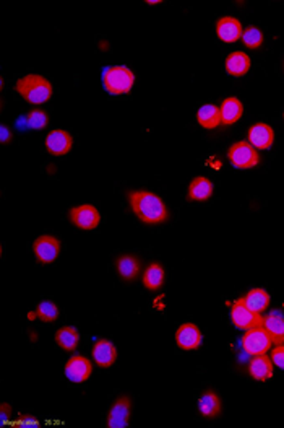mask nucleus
<instances>
[{
  "instance_id": "f257e3e1",
  "label": "nucleus",
  "mask_w": 284,
  "mask_h": 428,
  "mask_svg": "<svg viewBox=\"0 0 284 428\" xmlns=\"http://www.w3.org/2000/svg\"><path fill=\"white\" fill-rule=\"evenodd\" d=\"M127 201H129L132 214L143 225L156 226L169 220L171 212L168 205L163 201V197H159L149 189H132L127 192Z\"/></svg>"
},
{
  "instance_id": "f03ea898",
  "label": "nucleus",
  "mask_w": 284,
  "mask_h": 428,
  "mask_svg": "<svg viewBox=\"0 0 284 428\" xmlns=\"http://www.w3.org/2000/svg\"><path fill=\"white\" fill-rule=\"evenodd\" d=\"M15 92L33 106L51 101L54 97L52 82L41 74H26L15 83Z\"/></svg>"
},
{
  "instance_id": "7ed1b4c3",
  "label": "nucleus",
  "mask_w": 284,
  "mask_h": 428,
  "mask_svg": "<svg viewBox=\"0 0 284 428\" xmlns=\"http://www.w3.org/2000/svg\"><path fill=\"white\" fill-rule=\"evenodd\" d=\"M103 88L106 93L113 97H124L129 94L135 87V74L127 65H109L103 72Z\"/></svg>"
},
{
  "instance_id": "20e7f679",
  "label": "nucleus",
  "mask_w": 284,
  "mask_h": 428,
  "mask_svg": "<svg viewBox=\"0 0 284 428\" xmlns=\"http://www.w3.org/2000/svg\"><path fill=\"white\" fill-rule=\"evenodd\" d=\"M227 160L236 170H252L260 165V153L249 141H237L227 148Z\"/></svg>"
},
{
  "instance_id": "39448f33",
  "label": "nucleus",
  "mask_w": 284,
  "mask_h": 428,
  "mask_svg": "<svg viewBox=\"0 0 284 428\" xmlns=\"http://www.w3.org/2000/svg\"><path fill=\"white\" fill-rule=\"evenodd\" d=\"M70 224L81 231H93L101 224V212L90 202L78 204L69 212Z\"/></svg>"
},
{
  "instance_id": "423d86ee",
  "label": "nucleus",
  "mask_w": 284,
  "mask_h": 428,
  "mask_svg": "<svg viewBox=\"0 0 284 428\" xmlns=\"http://www.w3.org/2000/svg\"><path fill=\"white\" fill-rule=\"evenodd\" d=\"M229 318L234 327H237L239 331L246 332L249 329H254V327L261 326V321H263V314L255 313L254 309H250L247 307L246 300L244 297L234 300V303L231 304V311H229Z\"/></svg>"
},
{
  "instance_id": "0eeeda50",
  "label": "nucleus",
  "mask_w": 284,
  "mask_h": 428,
  "mask_svg": "<svg viewBox=\"0 0 284 428\" xmlns=\"http://www.w3.org/2000/svg\"><path fill=\"white\" fill-rule=\"evenodd\" d=\"M60 251H62V243L54 235H39L33 241V254L38 263L44 265L54 264L60 256Z\"/></svg>"
},
{
  "instance_id": "6e6552de",
  "label": "nucleus",
  "mask_w": 284,
  "mask_h": 428,
  "mask_svg": "<svg viewBox=\"0 0 284 428\" xmlns=\"http://www.w3.org/2000/svg\"><path fill=\"white\" fill-rule=\"evenodd\" d=\"M64 375L74 385H83L93 375V363L85 355H72L64 365Z\"/></svg>"
},
{
  "instance_id": "1a4fd4ad",
  "label": "nucleus",
  "mask_w": 284,
  "mask_h": 428,
  "mask_svg": "<svg viewBox=\"0 0 284 428\" xmlns=\"http://www.w3.org/2000/svg\"><path fill=\"white\" fill-rule=\"evenodd\" d=\"M241 344L244 352L249 353L250 357H255V355H263L268 352L273 342L270 336L266 334V331L263 329V326H257L254 327V329L244 332Z\"/></svg>"
},
{
  "instance_id": "9d476101",
  "label": "nucleus",
  "mask_w": 284,
  "mask_h": 428,
  "mask_svg": "<svg viewBox=\"0 0 284 428\" xmlns=\"http://www.w3.org/2000/svg\"><path fill=\"white\" fill-rule=\"evenodd\" d=\"M132 399L130 396H119L109 407L106 417V427L108 428H125L130 425L132 419Z\"/></svg>"
},
{
  "instance_id": "9b49d317",
  "label": "nucleus",
  "mask_w": 284,
  "mask_h": 428,
  "mask_svg": "<svg viewBox=\"0 0 284 428\" xmlns=\"http://www.w3.org/2000/svg\"><path fill=\"white\" fill-rule=\"evenodd\" d=\"M176 346L179 347L183 352H193L202 347L203 342V334L200 331V327L193 322H183L176 329L174 334Z\"/></svg>"
},
{
  "instance_id": "f8f14e48",
  "label": "nucleus",
  "mask_w": 284,
  "mask_h": 428,
  "mask_svg": "<svg viewBox=\"0 0 284 428\" xmlns=\"http://www.w3.org/2000/svg\"><path fill=\"white\" fill-rule=\"evenodd\" d=\"M44 147L52 157H65L74 148V137L65 129H52L44 138Z\"/></svg>"
},
{
  "instance_id": "ddd939ff",
  "label": "nucleus",
  "mask_w": 284,
  "mask_h": 428,
  "mask_svg": "<svg viewBox=\"0 0 284 428\" xmlns=\"http://www.w3.org/2000/svg\"><path fill=\"white\" fill-rule=\"evenodd\" d=\"M114 268L117 275L120 277L122 280L127 283H133L142 277V260L138 256L130 254V253H124L119 254L114 260Z\"/></svg>"
},
{
  "instance_id": "4468645a",
  "label": "nucleus",
  "mask_w": 284,
  "mask_h": 428,
  "mask_svg": "<svg viewBox=\"0 0 284 428\" xmlns=\"http://www.w3.org/2000/svg\"><path fill=\"white\" fill-rule=\"evenodd\" d=\"M119 358V350L109 339H98L91 347V360L99 368H110Z\"/></svg>"
},
{
  "instance_id": "2eb2a0df",
  "label": "nucleus",
  "mask_w": 284,
  "mask_h": 428,
  "mask_svg": "<svg viewBox=\"0 0 284 428\" xmlns=\"http://www.w3.org/2000/svg\"><path fill=\"white\" fill-rule=\"evenodd\" d=\"M244 26L241 20L232 15H225L216 21V36L218 40L226 44H234L242 40Z\"/></svg>"
},
{
  "instance_id": "dca6fc26",
  "label": "nucleus",
  "mask_w": 284,
  "mask_h": 428,
  "mask_svg": "<svg viewBox=\"0 0 284 428\" xmlns=\"http://www.w3.org/2000/svg\"><path fill=\"white\" fill-rule=\"evenodd\" d=\"M247 141L257 150H268L275 143V129L263 121L255 122L247 132Z\"/></svg>"
},
{
  "instance_id": "f3484780",
  "label": "nucleus",
  "mask_w": 284,
  "mask_h": 428,
  "mask_svg": "<svg viewBox=\"0 0 284 428\" xmlns=\"http://www.w3.org/2000/svg\"><path fill=\"white\" fill-rule=\"evenodd\" d=\"M247 371L249 376L252 378L254 381L266 383L275 376V365H273L271 358L266 353L255 355V357H252L249 361Z\"/></svg>"
},
{
  "instance_id": "a211bd4d",
  "label": "nucleus",
  "mask_w": 284,
  "mask_h": 428,
  "mask_svg": "<svg viewBox=\"0 0 284 428\" xmlns=\"http://www.w3.org/2000/svg\"><path fill=\"white\" fill-rule=\"evenodd\" d=\"M197 409L198 414L202 415L203 419H216V417H220L222 412L221 396L215 389H207V391L200 394Z\"/></svg>"
},
{
  "instance_id": "6ab92c4d",
  "label": "nucleus",
  "mask_w": 284,
  "mask_h": 428,
  "mask_svg": "<svg viewBox=\"0 0 284 428\" xmlns=\"http://www.w3.org/2000/svg\"><path fill=\"white\" fill-rule=\"evenodd\" d=\"M250 69H252V59L249 57L247 53L244 51H232L227 54L225 60V70L229 77L234 79H242L246 77Z\"/></svg>"
},
{
  "instance_id": "aec40b11",
  "label": "nucleus",
  "mask_w": 284,
  "mask_h": 428,
  "mask_svg": "<svg viewBox=\"0 0 284 428\" xmlns=\"http://www.w3.org/2000/svg\"><path fill=\"white\" fill-rule=\"evenodd\" d=\"M261 326H263V329L275 346L284 344V314L280 309H271L270 313H266L263 316V321H261Z\"/></svg>"
},
{
  "instance_id": "412c9836",
  "label": "nucleus",
  "mask_w": 284,
  "mask_h": 428,
  "mask_svg": "<svg viewBox=\"0 0 284 428\" xmlns=\"http://www.w3.org/2000/svg\"><path fill=\"white\" fill-rule=\"evenodd\" d=\"M213 192H215V185L207 176H195L193 180L188 182V187H187L188 201L207 202L208 199L213 196Z\"/></svg>"
},
{
  "instance_id": "4be33fe9",
  "label": "nucleus",
  "mask_w": 284,
  "mask_h": 428,
  "mask_svg": "<svg viewBox=\"0 0 284 428\" xmlns=\"http://www.w3.org/2000/svg\"><path fill=\"white\" fill-rule=\"evenodd\" d=\"M166 282V269L163 264L152 263L142 272V285L148 292H159Z\"/></svg>"
},
{
  "instance_id": "5701e85b",
  "label": "nucleus",
  "mask_w": 284,
  "mask_h": 428,
  "mask_svg": "<svg viewBox=\"0 0 284 428\" xmlns=\"http://www.w3.org/2000/svg\"><path fill=\"white\" fill-rule=\"evenodd\" d=\"M222 126H234L242 119L244 103L237 97H227L220 104Z\"/></svg>"
},
{
  "instance_id": "b1692460",
  "label": "nucleus",
  "mask_w": 284,
  "mask_h": 428,
  "mask_svg": "<svg viewBox=\"0 0 284 428\" xmlns=\"http://www.w3.org/2000/svg\"><path fill=\"white\" fill-rule=\"evenodd\" d=\"M54 341L60 350L72 353L80 346V331L75 326H62L55 331Z\"/></svg>"
},
{
  "instance_id": "393cba45",
  "label": "nucleus",
  "mask_w": 284,
  "mask_h": 428,
  "mask_svg": "<svg viewBox=\"0 0 284 428\" xmlns=\"http://www.w3.org/2000/svg\"><path fill=\"white\" fill-rule=\"evenodd\" d=\"M197 122L202 129H207V131H213L216 127L222 126L220 106H216L213 103L202 104L197 111Z\"/></svg>"
},
{
  "instance_id": "a878e982",
  "label": "nucleus",
  "mask_w": 284,
  "mask_h": 428,
  "mask_svg": "<svg viewBox=\"0 0 284 428\" xmlns=\"http://www.w3.org/2000/svg\"><path fill=\"white\" fill-rule=\"evenodd\" d=\"M244 300H246L247 307L259 314H263L265 311L270 308V303H271L270 293L261 287L250 288V290L244 295Z\"/></svg>"
},
{
  "instance_id": "bb28decb",
  "label": "nucleus",
  "mask_w": 284,
  "mask_h": 428,
  "mask_svg": "<svg viewBox=\"0 0 284 428\" xmlns=\"http://www.w3.org/2000/svg\"><path fill=\"white\" fill-rule=\"evenodd\" d=\"M35 316L36 319H39L41 322H55L59 319L60 311L57 303L51 302V300H44V302H39L38 307L35 308Z\"/></svg>"
},
{
  "instance_id": "cd10ccee",
  "label": "nucleus",
  "mask_w": 284,
  "mask_h": 428,
  "mask_svg": "<svg viewBox=\"0 0 284 428\" xmlns=\"http://www.w3.org/2000/svg\"><path fill=\"white\" fill-rule=\"evenodd\" d=\"M25 121H26V126L30 127V129L42 131L49 126V114H47V111L42 108H33L26 113Z\"/></svg>"
},
{
  "instance_id": "c85d7f7f",
  "label": "nucleus",
  "mask_w": 284,
  "mask_h": 428,
  "mask_svg": "<svg viewBox=\"0 0 284 428\" xmlns=\"http://www.w3.org/2000/svg\"><path fill=\"white\" fill-rule=\"evenodd\" d=\"M241 41L244 43V46H246L247 49H252V51H255V49H260L261 46H263V41H265L263 31H261L259 26L250 25L247 28H244Z\"/></svg>"
},
{
  "instance_id": "c756f323",
  "label": "nucleus",
  "mask_w": 284,
  "mask_h": 428,
  "mask_svg": "<svg viewBox=\"0 0 284 428\" xmlns=\"http://www.w3.org/2000/svg\"><path fill=\"white\" fill-rule=\"evenodd\" d=\"M270 358L276 368L284 371V344H281V346H275L271 349Z\"/></svg>"
},
{
  "instance_id": "7c9ffc66",
  "label": "nucleus",
  "mask_w": 284,
  "mask_h": 428,
  "mask_svg": "<svg viewBox=\"0 0 284 428\" xmlns=\"http://www.w3.org/2000/svg\"><path fill=\"white\" fill-rule=\"evenodd\" d=\"M147 4H149V5H158V4H161V0H148Z\"/></svg>"
},
{
  "instance_id": "2f4dec72",
  "label": "nucleus",
  "mask_w": 284,
  "mask_h": 428,
  "mask_svg": "<svg viewBox=\"0 0 284 428\" xmlns=\"http://www.w3.org/2000/svg\"><path fill=\"white\" fill-rule=\"evenodd\" d=\"M283 119H284V111H283Z\"/></svg>"
}]
</instances>
